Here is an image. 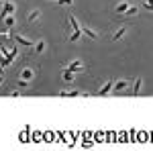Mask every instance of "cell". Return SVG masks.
<instances>
[{"label":"cell","instance_id":"obj_6","mask_svg":"<svg viewBox=\"0 0 153 151\" xmlns=\"http://www.w3.org/2000/svg\"><path fill=\"white\" fill-rule=\"evenodd\" d=\"M112 84H114V82H112V80H108V82L104 84V86H102V88L98 90V94H100V96H106V94L112 90Z\"/></svg>","mask_w":153,"mask_h":151},{"label":"cell","instance_id":"obj_7","mask_svg":"<svg viewBox=\"0 0 153 151\" xmlns=\"http://www.w3.org/2000/svg\"><path fill=\"white\" fill-rule=\"evenodd\" d=\"M33 76H35V71L31 70V68H25V70L21 71V80H27V82H29Z\"/></svg>","mask_w":153,"mask_h":151},{"label":"cell","instance_id":"obj_16","mask_svg":"<svg viewBox=\"0 0 153 151\" xmlns=\"http://www.w3.org/2000/svg\"><path fill=\"white\" fill-rule=\"evenodd\" d=\"M12 25H14V19H12V14H8L4 19V27H12Z\"/></svg>","mask_w":153,"mask_h":151},{"label":"cell","instance_id":"obj_20","mask_svg":"<svg viewBox=\"0 0 153 151\" xmlns=\"http://www.w3.org/2000/svg\"><path fill=\"white\" fill-rule=\"evenodd\" d=\"M145 8H147V10H153V0H147V4H145Z\"/></svg>","mask_w":153,"mask_h":151},{"label":"cell","instance_id":"obj_8","mask_svg":"<svg viewBox=\"0 0 153 151\" xmlns=\"http://www.w3.org/2000/svg\"><path fill=\"white\" fill-rule=\"evenodd\" d=\"M141 86H143V80H141V78H137L135 84H133V96H139V94H141Z\"/></svg>","mask_w":153,"mask_h":151},{"label":"cell","instance_id":"obj_3","mask_svg":"<svg viewBox=\"0 0 153 151\" xmlns=\"http://www.w3.org/2000/svg\"><path fill=\"white\" fill-rule=\"evenodd\" d=\"M14 41H16L19 45H25V47H33L35 45V41H31V39H27V37H23V35H16Z\"/></svg>","mask_w":153,"mask_h":151},{"label":"cell","instance_id":"obj_19","mask_svg":"<svg viewBox=\"0 0 153 151\" xmlns=\"http://www.w3.org/2000/svg\"><path fill=\"white\" fill-rule=\"evenodd\" d=\"M59 4H63V6H71V0H57Z\"/></svg>","mask_w":153,"mask_h":151},{"label":"cell","instance_id":"obj_4","mask_svg":"<svg viewBox=\"0 0 153 151\" xmlns=\"http://www.w3.org/2000/svg\"><path fill=\"white\" fill-rule=\"evenodd\" d=\"M129 84H131L129 80H120V82H114V84H112V90H117V92H120V90H127V88H129Z\"/></svg>","mask_w":153,"mask_h":151},{"label":"cell","instance_id":"obj_9","mask_svg":"<svg viewBox=\"0 0 153 151\" xmlns=\"http://www.w3.org/2000/svg\"><path fill=\"white\" fill-rule=\"evenodd\" d=\"M125 35H127V29H125V27H120V29H118L117 33L112 35V41H120V39H123Z\"/></svg>","mask_w":153,"mask_h":151},{"label":"cell","instance_id":"obj_18","mask_svg":"<svg viewBox=\"0 0 153 151\" xmlns=\"http://www.w3.org/2000/svg\"><path fill=\"white\" fill-rule=\"evenodd\" d=\"M29 86V82L27 80H19V88H27Z\"/></svg>","mask_w":153,"mask_h":151},{"label":"cell","instance_id":"obj_12","mask_svg":"<svg viewBox=\"0 0 153 151\" xmlns=\"http://www.w3.org/2000/svg\"><path fill=\"white\" fill-rule=\"evenodd\" d=\"M61 78H63L65 82H71V80H74V71H70L68 68H65V70H63V74H61Z\"/></svg>","mask_w":153,"mask_h":151},{"label":"cell","instance_id":"obj_21","mask_svg":"<svg viewBox=\"0 0 153 151\" xmlns=\"http://www.w3.org/2000/svg\"><path fill=\"white\" fill-rule=\"evenodd\" d=\"M2 80H4V76H2V74H0V86H2Z\"/></svg>","mask_w":153,"mask_h":151},{"label":"cell","instance_id":"obj_22","mask_svg":"<svg viewBox=\"0 0 153 151\" xmlns=\"http://www.w3.org/2000/svg\"><path fill=\"white\" fill-rule=\"evenodd\" d=\"M49 2H57V0H49Z\"/></svg>","mask_w":153,"mask_h":151},{"label":"cell","instance_id":"obj_1","mask_svg":"<svg viewBox=\"0 0 153 151\" xmlns=\"http://www.w3.org/2000/svg\"><path fill=\"white\" fill-rule=\"evenodd\" d=\"M12 12H14V4H12V2H4V4H2V12H0V21H4Z\"/></svg>","mask_w":153,"mask_h":151},{"label":"cell","instance_id":"obj_17","mask_svg":"<svg viewBox=\"0 0 153 151\" xmlns=\"http://www.w3.org/2000/svg\"><path fill=\"white\" fill-rule=\"evenodd\" d=\"M80 37H82V31H74V33H71V37H70V41H78Z\"/></svg>","mask_w":153,"mask_h":151},{"label":"cell","instance_id":"obj_10","mask_svg":"<svg viewBox=\"0 0 153 151\" xmlns=\"http://www.w3.org/2000/svg\"><path fill=\"white\" fill-rule=\"evenodd\" d=\"M33 47H35V53H43L47 45H45V41H37V43H35Z\"/></svg>","mask_w":153,"mask_h":151},{"label":"cell","instance_id":"obj_2","mask_svg":"<svg viewBox=\"0 0 153 151\" xmlns=\"http://www.w3.org/2000/svg\"><path fill=\"white\" fill-rule=\"evenodd\" d=\"M80 31H82V35H86L88 39H92V41H96V39H98V33H96V31H92L90 27H86V25H84V27H80Z\"/></svg>","mask_w":153,"mask_h":151},{"label":"cell","instance_id":"obj_5","mask_svg":"<svg viewBox=\"0 0 153 151\" xmlns=\"http://www.w3.org/2000/svg\"><path fill=\"white\" fill-rule=\"evenodd\" d=\"M68 70H70V71H74V74H76V71H82V70H84V63L76 59V61H71L70 65H68Z\"/></svg>","mask_w":153,"mask_h":151},{"label":"cell","instance_id":"obj_15","mask_svg":"<svg viewBox=\"0 0 153 151\" xmlns=\"http://www.w3.org/2000/svg\"><path fill=\"white\" fill-rule=\"evenodd\" d=\"M137 10H139L137 6H129V8L125 10V14H127V16H135V14H137Z\"/></svg>","mask_w":153,"mask_h":151},{"label":"cell","instance_id":"obj_11","mask_svg":"<svg viewBox=\"0 0 153 151\" xmlns=\"http://www.w3.org/2000/svg\"><path fill=\"white\" fill-rule=\"evenodd\" d=\"M127 8H129V2H120V4H117V8H114V10H117L118 14H125Z\"/></svg>","mask_w":153,"mask_h":151},{"label":"cell","instance_id":"obj_13","mask_svg":"<svg viewBox=\"0 0 153 151\" xmlns=\"http://www.w3.org/2000/svg\"><path fill=\"white\" fill-rule=\"evenodd\" d=\"M39 16H41V12H39V10H33V12H29L27 21H29V23H33V21H37V19H39Z\"/></svg>","mask_w":153,"mask_h":151},{"label":"cell","instance_id":"obj_14","mask_svg":"<svg viewBox=\"0 0 153 151\" xmlns=\"http://www.w3.org/2000/svg\"><path fill=\"white\" fill-rule=\"evenodd\" d=\"M70 23H71V29H74V31H80V25H78V21H76L74 14H70Z\"/></svg>","mask_w":153,"mask_h":151}]
</instances>
